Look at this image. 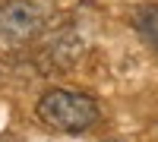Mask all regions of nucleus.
<instances>
[{"label": "nucleus", "instance_id": "2", "mask_svg": "<svg viewBox=\"0 0 158 142\" xmlns=\"http://www.w3.org/2000/svg\"><path fill=\"white\" fill-rule=\"evenodd\" d=\"M48 25V10L38 0H3L0 3V38L6 44H29Z\"/></svg>", "mask_w": 158, "mask_h": 142}, {"label": "nucleus", "instance_id": "1", "mask_svg": "<svg viewBox=\"0 0 158 142\" xmlns=\"http://www.w3.org/2000/svg\"><path fill=\"white\" fill-rule=\"evenodd\" d=\"M35 114L44 126H51L57 133H70V136L92 130L101 117L98 101L85 92H73V88H48L38 98Z\"/></svg>", "mask_w": 158, "mask_h": 142}, {"label": "nucleus", "instance_id": "3", "mask_svg": "<svg viewBox=\"0 0 158 142\" xmlns=\"http://www.w3.org/2000/svg\"><path fill=\"white\" fill-rule=\"evenodd\" d=\"M130 22H133V29H136V35L152 51H158V3H152V0L139 3L133 10V16H130Z\"/></svg>", "mask_w": 158, "mask_h": 142}]
</instances>
